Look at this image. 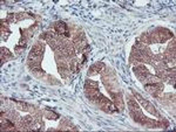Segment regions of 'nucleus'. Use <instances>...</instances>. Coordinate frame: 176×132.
<instances>
[{
	"label": "nucleus",
	"mask_w": 176,
	"mask_h": 132,
	"mask_svg": "<svg viewBox=\"0 0 176 132\" xmlns=\"http://www.w3.org/2000/svg\"><path fill=\"white\" fill-rule=\"evenodd\" d=\"M54 29L56 31L58 34H60V36H64L66 39L69 38V32H68V27L65 22H62V21H59L55 23V27Z\"/></svg>",
	"instance_id": "nucleus-1"
},
{
	"label": "nucleus",
	"mask_w": 176,
	"mask_h": 132,
	"mask_svg": "<svg viewBox=\"0 0 176 132\" xmlns=\"http://www.w3.org/2000/svg\"><path fill=\"white\" fill-rule=\"evenodd\" d=\"M6 20H7V22H13L14 21V15L13 14H8Z\"/></svg>",
	"instance_id": "nucleus-9"
},
{
	"label": "nucleus",
	"mask_w": 176,
	"mask_h": 132,
	"mask_svg": "<svg viewBox=\"0 0 176 132\" xmlns=\"http://www.w3.org/2000/svg\"><path fill=\"white\" fill-rule=\"evenodd\" d=\"M45 116L47 118H49V119H56V118H59V115H56L54 111L49 110V109H46L45 110Z\"/></svg>",
	"instance_id": "nucleus-5"
},
{
	"label": "nucleus",
	"mask_w": 176,
	"mask_h": 132,
	"mask_svg": "<svg viewBox=\"0 0 176 132\" xmlns=\"http://www.w3.org/2000/svg\"><path fill=\"white\" fill-rule=\"evenodd\" d=\"M97 88V83L94 82V81H87L86 82V89H95Z\"/></svg>",
	"instance_id": "nucleus-6"
},
{
	"label": "nucleus",
	"mask_w": 176,
	"mask_h": 132,
	"mask_svg": "<svg viewBox=\"0 0 176 132\" xmlns=\"http://www.w3.org/2000/svg\"><path fill=\"white\" fill-rule=\"evenodd\" d=\"M134 96H135V97L137 98V99H139L141 103H142V105H143V107H144V109L147 110V111H149L150 113H153V115H155V116H159V112L156 111V109H155V107H154V105H152V104H150L148 101H146V99H143L142 97H141V96L139 95V94H137V92H135L134 94Z\"/></svg>",
	"instance_id": "nucleus-2"
},
{
	"label": "nucleus",
	"mask_w": 176,
	"mask_h": 132,
	"mask_svg": "<svg viewBox=\"0 0 176 132\" xmlns=\"http://www.w3.org/2000/svg\"><path fill=\"white\" fill-rule=\"evenodd\" d=\"M17 103H18V106L20 107L21 110H24V111H27L28 110V105L26 103H21V102H17Z\"/></svg>",
	"instance_id": "nucleus-8"
},
{
	"label": "nucleus",
	"mask_w": 176,
	"mask_h": 132,
	"mask_svg": "<svg viewBox=\"0 0 176 132\" xmlns=\"http://www.w3.org/2000/svg\"><path fill=\"white\" fill-rule=\"evenodd\" d=\"M103 67H105V64L103 63H101V62H99V63H94L91 68H89V70H88V74L89 75H94V74H97V73H100L102 69H103Z\"/></svg>",
	"instance_id": "nucleus-4"
},
{
	"label": "nucleus",
	"mask_w": 176,
	"mask_h": 132,
	"mask_svg": "<svg viewBox=\"0 0 176 132\" xmlns=\"http://www.w3.org/2000/svg\"><path fill=\"white\" fill-rule=\"evenodd\" d=\"M1 56H3V60H4V57L11 58L12 57V53L8 49H6V48H1Z\"/></svg>",
	"instance_id": "nucleus-7"
},
{
	"label": "nucleus",
	"mask_w": 176,
	"mask_h": 132,
	"mask_svg": "<svg viewBox=\"0 0 176 132\" xmlns=\"http://www.w3.org/2000/svg\"><path fill=\"white\" fill-rule=\"evenodd\" d=\"M134 71L136 73L137 77H139L140 80H142V77L146 78V77L149 75V71H148V69H147L144 66H136V67L134 68Z\"/></svg>",
	"instance_id": "nucleus-3"
}]
</instances>
